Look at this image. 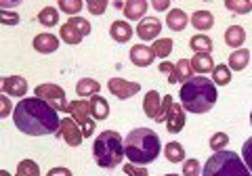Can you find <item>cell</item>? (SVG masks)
I'll return each instance as SVG.
<instances>
[{
    "instance_id": "6da1fadb",
    "label": "cell",
    "mask_w": 252,
    "mask_h": 176,
    "mask_svg": "<svg viewBox=\"0 0 252 176\" xmlns=\"http://www.w3.org/2000/svg\"><path fill=\"white\" fill-rule=\"evenodd\" d=\"M13 119L17 130L28 137H46V134H57L61 119L57 109H53L42 99H21L13 111Z\"/></svg>"
},
{
    "instance_id": "7a4b0ae2",
    "label": "cell",
    "mask_w": 252,
    "mask_h": 176,
    "mask_svg": "<svg viewBox=\"0 0 252 176\" xmlns=\"http://www.w3.org/2000/svg\"><path fill=\"white\" fill-rule=\"evenodd\" d=\"M217 84L204 76H193L181 86V105L191 114H206L217 103Z\"/></svg>"
},
{
    "instance_id": "3957f363",
    "label": "cell",
    "mask_w": 252,
    "mask_h": 176,
    "mask_svg": "<svg viewBox=\"0 0 252 176\" xmlns=\"http://www.w3.org/2000/svg\"><path fill=\"white\" fill-rule=\"evenodd\" d=\"M160 137L152 128H135L124 139V155L137 166L152 164L160 155Z\"/></svg>"
},
{
    "instance_id": "277c9868",
    "label": "cell",
    "mask_w": 252,
    "mask_h": 176,
    "mask_svg": "<svg viewBox=\"0 0 252 176\" xmlns=\"http://www.w3.org/2000/svg\"><path fill=\"white\" fill-rule=\"evenodd\" d=\"M93 155L97 166L105 170H114L124 159V141L116 130L101 132L93 143Z\"/></svg>"
},
{
    "instance_id": "5b68a950",
    "label": "cell",
    "mask_w": 252,
    "mask_h": 176,
    "mask_svg": "<svg viewBox=\"0 0 252 176\" xmlns=\"http://www.w3.org/2000/svg\"><path fill=\"white\" fill-rule=\"evenodd\" d=\"M202 176H252L244 159L235 151H217L202 168Z\"/></svg>"
},
{
    "instance_id": "8992f818",
    "label": "cell",
    "mask_w": 252,
    "mask_h": 176,
    "mask_svg": "<svg viewBox=\"0 0 252 176\" xmlns=\"http://www.w3.org/2000/svg\"><path fill=\"white\" fill-rule=\"evenodd\" d=\"M67 114L72 116L74 122L82 128L84 139L93 137V132H94V119L91 116V103L89 101H84V99L69 101L67 103Z\"/></svg>"
},
{
    "instance_id": "52a82bcc",
    "label": "cell",
    "mask_w": 252,
    "mask_h": 176,
    "mask_svg": "<svg viewBox=\"0 0 252 176\" xmlns=\"http://www.w3.org/2000/svg\"><path fill=\"white\" fill-rule=\"evenodd\" d=\"M59 34H61L63 42L80 44L82 38L91 34V23L86 19H82V17H72V19H67V23H63V26H61Z\"/></svg>"
},
{
    "instance_id": "ba28073f",
    "label": "cell",
    "mask_w": 252,
    "mask_h": 176,
    "mask_svg": "<svg viewBox=\"0 0 252 176\" xmlns=\"http://www.w3.org/2000/svg\"><path fill=\"white\" fill-rule=\"evenodd\" d=\"M34 94L38 99H42L44 103H49L53 109L65 111V114H67V101H65V92H63L61 86L51 84V82L49 84H40V86H36Z\"/></svg>"
},
{
    "instance_id": "9c48e42d",
    "label": "cell",
    "mask_w": 252,
    "mask_h": 176,
    "mask_svg": "<svg viewBox=\"0 0 252 176\" xmlns=\"http://www.w3.org/2000/svg\"><path fill=\"white\" fill-rule=\"evenodd\" d=\"M57 137H61L69 147H78L82 143L84 134H82V128L78 126L72 117H65V119H61V126H59Z\"/></svg>"
},
{
    "instance_id": "30bf717a",
    "label": "cell",
    "mask_w": 252,
    "mask_h": 176,
    "mask_svg": "<svg viewBox=\"0 0 252 176\" xmlns=\"http://www.w3.org/2000/svg\"><path fill=\"white\" fill-rule=\"evenodd\" d=\"M107 88L116 99H130L141 90V84L139 82H126L122 78H112L107 82Z\"/></svg>"
},
{
    "instance_id": "8fae6325",
    "label": "cell",
    "mask_w": 252,
    "mask_h": 176,
    "mask_svg": "<svg viewBox=\"0 0 252 176\" xmlns=\"http://www.w3.org/2000/svg\"><path fill=\"white\" fill-rule=\"evenodd\" d=\"M0 86H2V92L6 97H23L28 92V82L21 76H6L2 78Z\"/></svg>"
},
{
    "instance_id": "7c38bea8",
    "label": "cell",
    "mask_w": 252,
    "mask_h": 176,
    "mask_svg": "<svg viewBox=\"0 0 252 176\" xmlns=\"http://www.w3.org/2000/svg\"><path fill=\"white\" fill-rule=\"evenodd\" d=\"M160 31H162V23L158 21L156 17H147V19H141V23L137 26V36L141 40H154L160 36Z\"/></svg>"
},
{
    "instance_id": "4fadbf2b",
    "label": "cell",
    "mask_w": 252,
    "mask_h": 176,
    "mask_svg": "<svg viewBox=\"0 0 252 176\" xmlns=\"http://www.w3.org/2000/svg\"><path fill=\"white\" fill-rule=\"evenodd\" d=\"M154 51H152V46H145V44H137V46H132L130 49V61L135 63L137 67H147V65H152L154 63Z\"/></svg>"
},
{
    "instance_id": "5bb4252c",
    "label": "cell",
    "mask_w": 252,
    "mask_h": 176,
    "mask_svg": "<svg viewBox=\"0 0 252 176\" xmlns=\"http://www.w3.org/2000/svg\"><path fill=\"white\" fill-rule=\"evenodd\" d=\"M164 124H166V130L172 132V134H177V132L183 130V126H185V109H183V105L175 103Z\"/></svg>"
},
{
    "instance_id": "9a60e30c",
    "label": "cell",
    "mask_w": 252,
    "mask_h": 176,
    "mask_svg": "<svg viewBox=\"0 0 252 176\" xmlns=\"http://www.w3.org/2000/svg\"><path fill=\"white\" fill-rule=\"evenodd\" d=\"M32 46H34V51H38V53L49 55V53H55L59 49V40L53 34H38L34 38V42H32Z\"/></svg>"
},
{
    "instance_id": "2e32d148",
    "label": "cell",
    "mask_w": 252,
    "mask_h": 176,
    "mask_svg": "<svg viewBox=\"0 0 252 176\" xmlns=\"http://www.w3.org/2000/svg\"><path fill=\"white\" fill-rule=\"evenodd\" d=\"M109 36H112L116 42H128L132 38V28L128 26V21H114L109 26Z\"/></svg>"
},
{
    "instance_id": "e0dca14e",
    "label": "cell",
    "mask_w": 252,
    "mask_h": 176,
    "mask_svg": "<svg viewBox=\"0 0 252 176\" xmlns=\"http://www.w3.org/2000/svg\"><path fill=\"white\" fill-rule=\"evenodd\" d=\"M160 107H162L160 94H158L156 90H149V92L145 94V99H143V111H145V116L152 117V119H156L158 114H160Z\"/></svg>"
},
{
    "instance_id": "ac0fdd59",
    "label": "cell",
    "mask_w": 252,
    "mask_h": 176,
    "mask_svg": "<svg viewBox=\"0 0 252 176\" xmlns=\"http://www.w3.org/2000/svg\"><path fill=\"white\" fill-rule=\"evenodd\" d=\"M244 42H246V31H244L242 26H231V28H227V31H225V44H227V46H231V49L238 51Z\"/></svg>"
},
{
    "instance_id": "d6986e66",
    "label": "cell",
    "mask_w": 252,
    "mask_h": 176,
    "mask_svg": "<svg viewBox=\"0 0 252 176\" xmlns=\"http://www.w3.org/2000/svg\"><path fill=\"white\" fill-rule=\"evenodd\" d=\"M191 61V69L195 71V74H212L215 71V61H212L210 55H193Z\"/></svg>"
},
{
    "instance_id": "ffe728a7",
    "label": "cell",
    "mask_w": 252,
    "mask_h": 176,
    "mask_svg": "<svg viewBox=\"0 0 252 176\" xmlns=\"http://www.w3.org/2000/svg\"><path fill=\"white\" fill-rule=\"evenodd\" d=\"M147 11V2L145 0H128V2L124 4V17L135 21V19H141Z\"/></svg>"
},
{
    "instance_id": "44dd1931",
    "label": "cell",
    "mask_w": 252,
    "mask_h": 176,
    "mask_svg": "<svg viewBox=\"0 0 252 176\" xmlns=\"http://www.w3.org/2000/svg\"><path fill=\"white\" fill-rule=\"evenodd\" d=\"M191 26L195 29H200V31H206V29H210L212 26H215V17H212V13L206 11V9L195 11L191 15Z\"/></svg>"
},
{
    "instance_id": "7402d4cb",
    "label": "cell",
    "mask_w": 252,
    "mask_h": 176,
    "mask_svg": "<svg viewBox=\"0 0 252 176\" xmlns=\"http://www.w3.org/2000/svg\"><path fill=\"white\" fill-rule=\"evenodd\" d=\"M91 116L93 119H105L109 116V103L99 97V94H94V97H91Z\"/></svg>"
},
{
    "instance_id": "603a6c76",
    "label": "cell",
    "mask_w": 252,
    "mask_h": 176,
    "mask_svg": "<svg viewBox=\"0 0 252 176\" xmlns=\"http://www.w3.org/2000/svg\"><path fill=\"white\" fill-rule=\"evenodd\" d=\"M248 63H250V51H246V49H238L229 55V69L231 71L246 69Z\"/></svg>"
},
{
    "instance_id": "cb8c5ba5",
    "label": "cell",
    "mask_w": 252,
    "mask_h": 176,
    "mask_svg": "<svg viewBox=\"0 0 252 176\" xmlns=\"http://www.w3.org/2000/svg\"><path fill=\"white\" fill-rule=\"evenodd\" d=\"M187 21H189V17L185 15V11H181V9H172V11H168L166 26H168L172 31L185 29V28H187Z\"/></svg>"
},
{
    "instance_id": "d4e9b609",
    "label": "cell",
    "mask_w": 252,
    "mask_h": 176,
    "mask_svg": "<svg viewBox=\"0 0 252 176\" xmlns=\"http://www.w3.org/2000/svg\"><path fill=\"white\" fill-rule=\"evenodd\" d=\"M99 88H101V84L97 82V80L84 78V80H80V82L76 84V92H78V97L80 99H86V97H94V94L99 92Z\"/></svg>"
},
{
    "instance_id": "484cf974",
    "label": "cell",
    "mask_w": 252,
    "mask_h": 176,
    "mask_svg": "<svg viewBox=\"0 0 252 176\" xmlns=\"http://www.w3.org/2000/svg\"><path fill=\"white\" fill-rule=\"evenodd\" d=\"M164 157H166L168 162H172V164L183 162V159H185V149H183V145H181V143H177V141L166 143V147H164Z\"/></svg>"
},
{
    "instance_id": "4316f807",
    "label": "cell",
    "mask_w": 252,
    "mask_h": 176,
    "mask_svg": "<svg viewBox=\"0 0 252 176\" xmlns=\"http://www.w3.org/2000/svg\"><path fill=\"white\" fill-rule=\"evenodd\" d=\"M189 46L195 51V55H210L212 53V40L208 36L195 34L191 40H189Z\"/></svg>"
},
{
    "instance_id": "83f0119b",
    "label": "cell",
    "mask_w": 252,
    "mask_h": 176,
    "mask_svg": "<svg viewBox=\"0 0 252 176\" xmlns=\"http://www.w3.org/2000/svg\"><path fill=\"white\" fill-rule=\"evenodd\" d=\"M38 21H40V26L44 28H53L59 23V11L53 9V6H44V9L38 13Z\"/></svg>"
},
{
    "instance_id": "f1b7e54d",
    "label": "cell",
    "mask_w": 252,
    "mask_h": 176,
    "mask_svg": "<svg viewBox=\"0 0 252 176\" xmlns=\"http://www.w3.org/2000/svg\"><path fill=\"white\" fill-rule=\"evenodd\" d=\"M15 176H40V166L34 159H21L17 164V174Z\"/></svg>"
},
{
    "instance_id": "f546056e",
    "label": "cell",
    "mask_w": 252,
    "mask_h": 176,
    "mask_svg": "<svg viewBox=\"0 0 252 176\" xmlns=\"http://www.w3.org/2000/svg\"><path fill=\"white\" fill-rule=\"evenodd\" d=\"M152 51L156 57H160V59H166L170 51H172V40L170 38H160V40H156V42L152 44Z\"/></svg>"
},
{
    "instance_id": "4dcf8cb0",
    "label": "cell",
    "mask_w": 252,
    "mask_h": 176,
    "mask_svg": "<svg viewBox=\"0 0 252 176\" xmlns=\"http://www.w3.org/2000/svg\"><path fill=\"white\" fill-rule=\"evenodd\" d=\"M212 80H215L217 86H227L231 82V69L229 65H217L212 71Z\"/></svg>"
},
{
    "instance_id": "1f68e13d",
    "label": "cell",
    "mask_w": 252,
    "mask_h": 176,
    "mask_svg": "<svg viewBox=\"0 0 252 176\" xmlns=\"http://www.w3.org/2000/svg\"><path fill=\"white\" fill-rule=\"evenodd\" d=\"M177 74H179V82H187L193 78V69H191V61L189 59H179L177 61Z\"/></svg>"
},
{
    "instance_id": "d6a6232c",
    "label": "cell",
    "mask_w": 252,
    "mask_h": 176,
    "mask_svg": "<svg viewBox=\"0 0 252 176\" xmlns=\"http://www.w3.org/2000/svg\"><path fill=\"white\" fill-rule=\"evenodd\" d=\"M57 6L63 11V13H67V15H76L78 11H82V6L84 2L82 0H59Z\"/></svg>"
},
{
    "instance_id": "836d02e7",
    "label": "cell",
    "mask_w": 252,
    "mask_h": 176,
    "mask_svg": "<svg viewBox=\"0 0 252 176\" xmlns=\"http://www.w3.org/2000/svg\"><path fill=\"white\" fill-rule=\"evenodd\" d=\"M225 6L233 13H240V15H246L250 9H252V2H248V0H227Z\"/></svg>"
},
{
    "instance_id": "e575fe53",
    "label": "cell",
    "mask_w": 252,
    "mask_h": 176,
    "mask_svg": "<svg viewBox=\"0 0 252 176\" xmlns=\"http://www.w3.org/2000/svg\"><path fill=\"white\" fill-rule=\"evenodd\" d=\"M227 143H229V137H227L225 132H217V134H212V137H210V149L217 153V151L225 149Z\"/></svg>"
},
{
    "instance_id": "d590c367",
    "label": "cell",
    "mask_w": 252,
    "mask_h": 176,
    "mask_svg": "<svg viewBox=\"0 0 252 176\" xmlns=\"http://www.w3.org/2000/svg\"><path fill=\"white\" fill-rule=\"evenodd\" d=\"M160 71L168 78V82H170V84H177V82H179L177 65H172V63H168V61H162V63H160Z\"/></svg>"
},
{
    "instance_id": "8d00e7d4",
    "label": "cell",
    "mask_w": 252,
    "mask_h": 176,
    "mask_svg": "<svg viewBox=\"0 0 252 176\" xmlns=\"http://www.w3.org/2000/svg\"><path fill=\"white\" fill-rule=\"evenodd\" d=\"M172 105H175V101H172L170 94H166V97H162V107H160V114H158L156 122H166V117H168V114H170Z\"/></svg>"
},
{
    "instance_id": "74e56055",
    "label": "cell",
    "mask_w": 252,
    "mask_h": 176,
    "mask_svg": "<svg viewBox=\"0 0 252 176\" xmlns=\"http://www.w3.org/2000/svg\"><path fill=\"white\" fill-rule=\"evenodd\" d=\"M202 174V164L198 159H185L183 164V176H200Z\"/></svg>"
},
{
    "instance_id": "f35d334b",
    "label": "cell",
    "mask_w": 252,
    "mask_h": 176,
    "mask_svg": "<svg viewBox=\"0 0 252 176\" xmlns=\"http://www.w3.org/2000/svg\"><path fill=\"white\" fill-rule=\"evenodd\" d=\"M242 159H244V164L248 166V170L252 172V137L244 143V147H242Z\"/></svg>"
},
{
    "instance_id": "ab89813d",
    "label": "cell",
    "mask_w": 252,
    "mask_h": 176,
    "mask_svg": "<svg viewBox=\"0 0 252 176\" xmlns=\"http://www.w3.org/2000/svg\"><path fill=\"white\" fill-rule=\"evenodd\" d=\"M86 6H89V11L93 15H103L105 9H107V2H105V0H89Z\"/></svg>"
},
{
    "instance_id": "60d3db41",
    "label": "cell",
    "mask_w": 252,
    "mask_h": 176,
    "mask_svg": "<svg viewBox=\"0 0 252 176\" xmlns=\"http://www.w3.org/2000/svg\"><path fill=\"white\" fill-rule=\"evenodd\" d=\"M0 19H2L4 26H17V23H19V15L2 9V11H0Z\"/></svg>"
},
{
    "instance_id": "b9f144b4",
    "label": "cell",
    "mask_w": 252,
    "mask_h": 176,
    "mask_svg": "<svg viewBox=\"0 0 252 176\" xmlns=\"http://www.w3.org/2000/svg\"><path fill=\"white\" fill-rule=\"evenodd\" d=\"M124 172L128 174V176H149L145 168L143 166H137V164H126L124 166Z\"/></svg>"
},
{
    "instance_id": "7bdbcfd3",
    "label": "cell",
    "mask_w": 252,
    "mask_h": 176,
    "mask_svg": "<svg viewBox=\"0 0 252 176\" xmlns=\"http://www.w3.org/2000/svg\"><path fill=\"white\" fill-rule=\"evenodd\" d=\"M13 111H15V107L11 105L9 97H6V94H2V111H0V117H6V116H11Z\"/></svg>"
},
{
    "instance_id": "ee69618b",
    "label": "cell",
    "mask_w": 252,
    "mask_h": 176,
    "mask_svg": "<svg viewBox=\"0 0 252 176\" xmlns=\"http://www.w3.org/2000/svg\"><path fill=\"white\" fill-rule=\"evenodd\" d=\"M46 176H74V174L69 172L67 168H51L49 174H46Z\"/></svg>"
},
{
    "instance_id": "f6af8a7d",
    "label": "cell",
    "mask_w": 252,
    "mask_h": 176,
    "mask_svg": "<svg viewBox=\"0 0 252 176\" xmlns=\"http://www.w3.org/2000/svg\"><path fill=\"white\" fill-rule=\"evenodd\" d=\"M152 6H156L158 11H166L168 6H170V2H168V0H154Z\"/></svg>"
},
{
    "instance_id": "bcb514c9",
    "label": "cell",
    "mask_w": 252,
    "mask_h": 176,
    "mask_svg": "<svg viewBox=\"0 0 252 176\" xmlns=\"http://www.w3.org/2000/svg\"><path fill=\"white\" fill-rule=\"evenodd\" d=\"M124 4H126V2H118V0L114 2V6H116V9H122V11H124Z\"/></svg>"
},
{
    "instance_id": "7dc6e473",
    "label": "cell",
    "mask_w": 252,
    "mask_h": 176,
    "mask_svg": "<svg viewBox=\"0 0 252 176\" xmlns=\"http://www.w3.org/2000/svg\"><path fill=\"white\" fill-rule=\"evenodd\" d=\"M0 176H11L9 172H6V170H2V172H0Z\"/></svg>"
},
{
    "instance_id": "c3c4849f",
    "label": "cell",
    "mask_w": 252,
    "mask_h": 176,
    "mask_svg": "<svg viewBox=\"0 0 252 176\" xmlns=\"http://www.w3.org/2000/svg\"><path fill=\"white\" fill-rule=\"evenodd\" d=\"M250 124H252V111H250Z\"/></svg>"
},
{
    "instance_id": "681fc988",
    "label": "cell",
    "mask_w": 252,
    "mask_h": 176,
    "mask_svg": "<svg viewBox=\"0 0 252 176\" xmlns=\"http://www.w3.org/2000/svg\"><path fill=\"white\" fill-rule=\"evenodd\" d=\"M166 176H177V174H166Z\"/></svg>"
}]
</instances>
